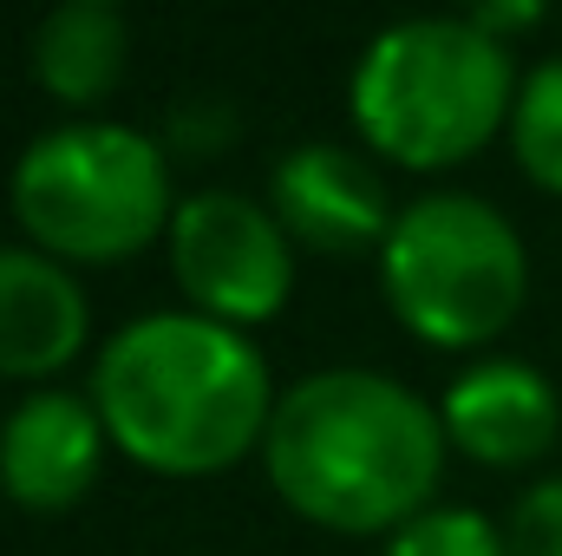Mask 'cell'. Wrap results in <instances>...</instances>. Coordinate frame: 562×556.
<instances>
[{"label":"cell","mask_w":562,"mask_h":556,"mask_svg":"<svg viewBox=\"0 0 562 556\" xmlns=\"http://www.w3.org/2000/svg\"><path fill=\"white\" fill-rule=\"evenodd\" d=\"M451 445L438 400L386 367H314L288 380L262 438V478L281 504L334 537H393L438 504Z\"/></svg>","instance_id":"cell-1"},{"label":"cell","mask_w":562,"mask_h":556,"mask_svg":"<svg viewBox=\"0 0 562 556\" xmlns=\"http://www.w3.org/2000/svg\"><path fill=\"white\" fill-rule=\"evenodd\" d=\"M86 393L112 432V452L150 478H216L262 458L281 400L262 341L196 308H144L105 334Z\"/></svg>","instance_id":"cell-2"},{"label":"cell","mask_w":562,"mask_h":556,"mask_svg":"<svg viewBox=\"0 0 562 556\" xmlns=\"http://www.w3.org/2000/svg\"><path fill=\"white\" fill-rule=\"evenodd\" d=\"M517 53L471 13H406L367 33L347 66V125L373 164L458 170L510 132Z\"/></svg>","instance_id":"cell-3"},{"label":"cell","mask_w":562,"mask_h":556,"mask_svg":"<svg viewBox=\"0 0 562 556\" xmlns=\"http://www.w3.org/2000/svg\"><path fill=\"white\" fill-rule=\"evenodd\" d=\"M170 144L125 119H59L20 144L7 170V210L20 243L59 256L66 269H112L164 249L177 216Z\"/></svg>","instance_id":"cell-4"},{"label":"cell","mask_w":562,"mask_h":556,"mask_svg":"<svg viewBox=\"0 0 562 556\" xmlns=\"http://www.w3.org/2000/svg\"><path fill=\"white\" fill-rule=\"evenodd\" d=\"M386 314L438 354H497L530 301V243L477 190H425L400 203L380 256Z\"/></svg>","instance_id":"cell-5"},{"label":"cell","mask_w":562,"mask_h":556,"mask_svg":"<svg viewBox=\"0 0 562 556\" xmlns=\"http://www.w3.org/2000/svg\"><path fill=\"white\" fill-rule=\"evenodd\" d=\"M164 269L177 281L183 308L243 334L281 321L301 281L294 236L276 223L269 197H249L229 184L183 190L170 236H164Z\"/></svg>","instance_id":"cell-6"},{"label":"cell","mask_w":562,"mask_h":556,"mask_svg":"<svg viewBox=\"0 0 562 556\" xmlns=\"http://www.w3.org/2000/svg\"><path fill=\"white\" fill-rule=\"evenodd\" d=\"M269 210L294 236V249L314 256H380L400 203L386 197L380 164L360 144L301 138L269 164Z\"/></svg>","instance_id":"cell-7"},{"label":"cell","mask_w":562,"mask_h":556,"mask_svg":"<svg viewBox=\"0 0 562 556\" xmlns=\"http://www.w3.org/2000/svg\"><path fill=\"white\" fill-rule=\"evenodd\" d=\"M112 432L86 387H33L0 413V498L33 518H59L105 478Z\"/></svg>","instance_id":"cell-8"},{"label":"cell","mask_w":562,"mask_h":556,"mask_svg":"<svg viewBox=\"0 0 562 556\" xmlns=\"http://www.w3.org/2000/svg\"><path fill=\"white\" fill-rule=\"evenodd\" d=\"M445 445L484 471H530L562 438L557 380L524 354H477L438 387Z\"/></svg>","instance_id":"cell-9"},{"label":"cell","mask_w":562,"mask_h":556,"mask_svg":"<svg viewBox=\"0 0 562 556\" xmlns=\"http://www.w3.org/2000/svg\"><path fill=\"white\" fill-rule=\"evenodd\" d=\"M92 347V294L79 269L33 243H0V380L20 393L66 387Z\"/></svg>","instance_id":"cell-10"},{"label":"cell","mask_w":562,"mask_h":556,"mask_svg":"<svg viewBox=\"0 0 562 556\" xmlns=\"http://www.w3.org/2000/svg\"><path fill=\"white\" fill-rule=\"evenodd\" d=\"M33 86L66 105V119H99L132 73V20L112 0H59L26 40Z\"/></svg>","instance_id":"cell-11"},{"label":"cell","mask_w":562,"mask_h":556,"mask_svg":"<svg viewBox=\"0 0 562 556\" xmlns=\"http://www.w3.org/2000/svg\"><path fill=\"white\" fill-rule=\"evenodd\" d=\"M504 144H510L517 170H524L543 197H562V53L524 66Z\"/></svg>","instance_id":"cell-12"},{"label":"cell","mask_w":562,"mask_h":556,"mask_svg":"<svg viewBox=\"0 0 562 556\" xmlns=\"http://www.w3.org/2000/svg\"><path fill=\"white\" fill-rule=\"evenodd\" d=\"M380 556H510L504 551V518L477 511V504H431L413 524H400Z\"/></svg>","instance_id":"cell-13"},{"label":"cell","mask_w":562,"mask_h":556,"mask_svg":"<svg viewBox=\"0 0 562 556\" xmlns=\"http://www.w3.org/2000/svg\"><path fill=\"white\" fill-rule=\"evenodd\" d=\"M504 551L510 556H562V471L530 478L504 511Z\"/></svg>","instance_id":"cell-14"},{"label":"cell","mask_w":562,"mask_h":556,"mask_svg":"<svg viewBox=\"0 0 562 556\" xmlns=\"http://www.w3.org/2000/svg\"><path fill=\"white\" fill-rule=\"evenodd\" d=\"M491 40H517V33H530V26H543V0H477V7H464Z\"/></svg>","instance_id":"cell-15"}]
</instances>
